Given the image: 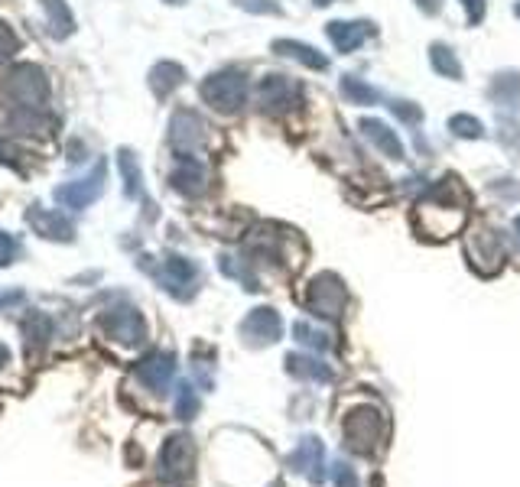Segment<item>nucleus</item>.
Wrapping results in <instances>:
<instances>
[{"label":"nucleus","mask_w":520,"mask_h":487,"mask_svg":"<svg viewBox=\"0 0 520 487\" xmlns=\"http://www.w3.org/2000/svg\"><path fill=\"white\" fill-rule=\"evenodd\" d=\"M462 7H465V17L472 26L485 20V0H462Z\"/></svg>","instance_id":"2f4dec72"},{"label":"nucleus","mask_w":520,"mask_h":487,"mask_svg":"<svg viewBox=\"0 0 520 487\" xmlns=\"http://www.w3.org/2000/svg\"><path fill=\"white\" fill-rule=\"evenodd\" d=\"M199 91H202V101L218 114H238L247 98V78L238 69H221L208 75Z\"/></svg>","instance_id":"7ed1b4c3"},{"label":"nucleus","mask_w":520,"mask_h":487,"mask_svg":"<svg viewBox=\"0 0 520 487\" xmlns=\"http://www.w3.org/2000/svg\"><path fill=\"white\" fill-rule=\"evenodd\" d=\"M361 130H364V137L371 140V147L374 150H381L387 160H403V143L397 137V130H390L384 121H361Z\"/></svg>","instance_id":"dca6fc26"},{"label":"nucleus","mask_w":520,"mask_h":487,"mask_svg":"<svg viewBox=\"0 0 520 487\" xmlns=\"http://www.w3.org/2000/svg\"><path fill=\"white\" fill-rule=\"evenodd\" d=\"M517 17H520V4H517Z\"/></svg>","instance_id":"4c0bfd02"},{"label":"nucleus","mask_w":520,"mask_h":487,"mask_svg":"<svg viewBox=\"0 0 520 487\" xmlns=\"http://www.w3.org/2000/svg\"><path fill=\"white\" fill-rule=\"evenodd\" d=\"M0 91H4V98L17 104L20 111H43V104H49V78L33 62L13 65L4 75Z\"/></svg>","instance_id":"f03ea898"},{"label":"nucleus","mask_w":520,"mask_h":487,"mask_svg":"<svg viewBox=\"0 0 520 487\" xmlns=\"http://www.w3.org/2000/svg\"><path fill=\"white\" fill-rule=\"evenodd\" d=\"M156 276H160V283L169 289V293L182 299V296H189V293H192L195 280H199V270H195V263H192V260L169 254V257L160 260V273H156Z\"/></svg>","instance_id":"9d476101"},{"label":"nucleus","mask_w":520,"mask_h":487,"mask_svg":"<svg viewBox=\"0 0 520 487\" xmlns=\"http://www.w3.org/2000/svg\"><path fill=\"white\" fill-rule=\"evenodd\" d=\"M49 338H52V322L46 319V315L43 312L26 315V319H23V341H26V345L43 348Z\"/></svg>","instance_id":"4be33fe9"},{"label":"nucleus","mask_w":520,"mask_h":487,"mask_svg":"<svg viewBox=\"0 0 520 487\" xmlns=\"http://www.w3.org/2000/svg\"><path fill=\"white\" fill-rule=\"evenodd\" d=\"M416 7H420L423 13H429V17H433V13L442 10V0H416Z\"/></svg>","instance_id":"72a5a7b5"},{"label":"nucleus","mask_w":520,"mask_h":487,"mask_svg":"<svg viewBox=\"0 0 520 487\" xmlns=\"http://www.w3.org/2000/svg\"><path fill=\"white\" fill-rule=\"evenodd\" d=\"M238 7L251 10V13H280V7L273 0H234Z\"/></svg>","instance_id":"7c9ffc66"},{"label":"nucleus","mask_w":520,"mask_h":487,"mask_svg":"<svg viewBox=\"0 0 520 487\" xmlns=\"http://www.w3.org/2000/svg\"><path fill=\"white\" fill-rule=\"evenodd\" d=\"M257 101L260 108L270 114H283L296 104V85L283 75H267L264 82L257 85Z\"/></svg>","instance_id":"9b49d317"},{"label":"nucleus","mask_w":520,"mask_h":487,"mask_svg":"<svg viewBox=\"0 0 520 487\" xmlns=\"http://www.w3.org/2000/svg\"><path fill=\"white\" fill-rule=\"evenodd\" d=\"M10 361V351H7V345H0V367H4Z\"/></svg>","instance_id":"f704fd0d"},{"label":"nucleus","mask_w":520,"mask_h":487,"mask_svg":"<svg viewBox=\"0 0 520 487\" xmlns=\"http://www.w3.org/2000/svg\"><path fill=\"white\" fill-rule=\"evenodd\" d=\"M173 371H176V364H173V354H150V358H143L137 364V380L140 384H147L153 393H166L169 387V380H173Z\"/></svg>","instance_id":"4468645a"},{"label":"nucleus","mask_w":520,"mask_h":487,"mask_svg":"<svg viewBox=\"0 0 520 487\" xmlns=\"http://www.w3.org/2000/svg\"><path fill=\"white\" fill-rule=\"evenodd\" d=\"M17 52H20V39H17V33H13L7 23H0V65L10 62L13 56H17Z\"/></svg>","instance_id":"a878e982"},{"label":"nucleus","mask_w":520,"mask_h":487,"mask_svg":"<svg viewBox=\"0 0 520 487\" xmlns=\"http://www.w3.org/2000/svg\"><path fill=\"white\" fill-rule=\"evenodd\" d=\"M17 156H20V150L13 147V143H7L4 137H0V163H4V166H20Z\"/></svg>","instance_id":"473e14b6"},{"label":"nucleus","mask_w":520,"mask_h":487,"mask_svg":"<svg viewBox=\"0 0 520 487\" xmlns=\"http://www.w3.org/2000/svg\"><path fill=\"white\" fill-rule=\"evenodd\" d=\"M309 309L316 315H325V319H335L338 312H342L345 306V286L335 280L332 273L319 276L316 283L309 286Z\"/></svg>","instance_id":"6e6552de"},{"label":"nucleus","mask_w":520,"mask_h":487,"mask_svg":"<svg viewBox=\"0 0 520 487\" xmlns=\"http://www.w3.org/2000/svg\"><path fill=\"white\" fill-rule=\"evenodd\" d=\"M429 62H433V69H436L439 75L455 78V82L462 78V65H459V59H455V52H452L449 46L436 43L433 49H429Z\"/></svg>","instance_id":"5701e85b"},{"label":"nucleus","mask_w":520,"mask_h":487,"mask_svg":"<svg viewBox=\"0 0 520 487\" xmlns=\"http://www.w3.org/2000/svg\"><path fill=\"white\" fill-rule=\"evenodd\" d=\"M192 442L186 436H173L163 445V455H160V475L166 481H176L182 475H189L192 468Z\"/></svg>","instance_id":"f8f14e48"},{"label":"nucleus","mask_w":520,"mask_h":487,"mask_svg":"<svg viewBox=\"0 0 520 487\" xmlns=\"http://www.w3.org/2000/svg\"><path fill=\"white\" fill-rule=\"evenodd\" d=\"M117 166H121V176H124V192L130 195V199H140L143 195V176H140L137 156L130 150H121L117 153Z\"/></svg>","instance_id":"412c9836"},{"label":"nucleus","mask_w":520,"mask_h":487,"mask_svg":"<svg viewBox=\"0 0 520 487\" xmlns=\"http://www.w3.org/2000/svg\"><path fill=\"white\" fill-rule=\"evenodd\" d=\"M273 52H277V56L303 62V65H309V69H316V72L329 69V59L319 56V52L312 46H306V43H293V39H277V43H273Z\"/></svg>","instance_id":"aec40b11"},{"label":"nucleus","mask_w":520,"mask_h":487,"mask_svg":"<svg viewBox=\"0 0 520 487\" xmlns=\"http://www.w3.org/2000/svg\"><path fill=\"white\" fill-rule=\"evenodd\" d=\"M390 111H394L403 124H416V121H420V117H423V111H420V108H413L410 101H390Z\"/></svg>","instance_id":"c85d7f7f"},{"label":"nucleus","mask_w":520,"mask_h":487,"mask_svg":"<svg viewBox=\"0 0 520 487\" xmlns=\"http://www.w3.org/2000/svg\"><path fill=\"white\" fill-rule=\"evenodd\" d=\"M23 302H26L23 289H0V312H7L13 306H23Z\"/></svg>","instance_id":"c756f323"},{"label":"nucleus","mask_w":520,"mask_h":487,"mask_svg":"<svg viewBox=\"0 0 520 487\" xmlns=\"http://www.w3.org/2000/svg\"><path fill=\"white\" fill-rule=\"evenodd\" d=\"M169 182H173L176 192L195 199V195H202L208 189V166L202 160H195L192 153H179V163L169 173Z\"/></svg>","instance_id":"1a4fd4ad"},{"label":"nucleus","mask_w":520,"mask_h":487,"mask_svg":"<svg viewBox=\"0 0 520 487\" xmlns=\"http://www.w3.org/2000/svg\"><path fill=\"white\" fill-rule=\"evenodd\" d=\"M182 82H186V69L179 62H156L150 69V91L160 101L173 95Z\"/></svg>","instance_id":"f3484780"},{"label":"nucleus","mask_w":520,"mask_h":487,"mask_svg":"<svg viewBox=\"0 0 520 487\" xmlns=\"http://www.w3.org/2000/svg\"><path fill=\"white\" fill-rule=\"evenodd\" d=\"M312 4H316V7H329V4H335V0H312Z\"/></svg>","instance_id":"c9c22d12"},{"label":"nucleus","mask_w":520,"mask_h":487,"mask_svg":"<svg viewBox=\"0 0 520 487\" xmlns=\"http://www.w3.org/2000/svg\"><path fill=\"white\" fill-rule=\"evenodd\" d=\"M468 254H472V263L478 270H481V260H491L494 270H498L504 263V247L498 241V234L488 231V228L472 231V238H468Z\"/></svg>","instance_id":"2eb2a0df"},{"label":"nucleus","mask_w":520,"mask_h":487,"mask_svg":"<svg viewBox=\"0 0 520 487\" xmlns=\"http://www.w3.org/2000/svg\"><path fill=\"white\" fill-rule=\"evenodd\" d=\"M104 179H108V163L98 160L95 166H91L88 176L72 179V182H65V186H59V189H56V202H59L62 208H72V212H82V208L95 205V202L101 199Z\"/></svg>","instance_id":"20e7f679"},{"label":"nucleus","mask_w":520,"mask_h":487,"mask_svg":"<svg viewBox=\"0 0 520 487\" xmlns=\"http://www.w3.org/2000/svg\"><path fill=\"white\" fill-rule=\"evenodd\" d=\"M98 328L108 338H114L117 345H140L143 335H147V325H143V315L134 306H121V309H108L101 312Z\"/></svg>","instance_id":"39448f33"},{"label":"nucleus","mask_w":520,"mask_h":487,"mask_svg":"<svg viewBox=\"0 0 520 487\" xmlns=\"http://www.w3.org/2000/svg\"><path fill=\"white\" fill-rule=\"evenodd\" d=\"M169 143L179 153H192L205 143V121L195 111H176L169 121Z\"/></svg>","instance_id":"0eeeda50"},{"label":"nucleus","mask_w":520,"mask_h":487,"mask_svg":"<svg viewBox=\"0 0 520 487\" xmlns=\"http://www.w3.org/2000/svg\"><path fill=\"white\" fill-rule=\"evenodd\" d=\"M416 225L426 238H449L465 225V192L459 179H442L416 205Z\"/></svg>","instance_id":"f257e3e1"},{"label":"nucleus","mask_w":520,"mask_h":487,"mask_svg":"<svg viewBox=\"0 0 520 487\" xmlns=\"http://www.w3.org/2000/svg\"><path fill=\"white\" fill-rule=\"evenodd\" d=\"M43 10H46V23H49L52 39H69L75 33V13L65 0H43Z\"/></svg>","instance_id":"6ab92c4d"},{"label":"nucleus","mask_w":520,"mask_h":487,"mask_svg":"<svg viewBox=\"0 0 520 487\" xmlns=\"http://www.w3.org/2000/svg\"><path fill=\"white\" fill-rule=\"evenodd\" d=\"M20 254V244L10 231H0V267H10Z\"/></svg>","instance_id":"cd10ccee"},{"label":"nucleus","mask_w":520,"mask_h":487,"mask_svg":"<svg viewBox=\"0 0 520 487\" xmlns=\"http://www.w3.org/2000/svg\"><path fill=\"white\" fill-rule=\"evenodd\" d=\"M449 130H452L455 137H465V140L481 137V124L475 121V117H468V114H455L452 121H449Z\"/></svg>","instance_id":"393cba45"},{"label":"nucleus","mask_w":520,"mask_h":487,"mask_svg":"<svg viewBox=\"0 0 520 487\" xmlns=\"http://www.w3.org/2000/svg\"><path fill=\"white\" fill-rule=\"evenodd\" d=\"M371 33H374L371 23H345V20H332V23H329V39H332V46H335L338 52L358 49Z\"/></svg>","instance_id":"a211bd4d"},{"label":"nucleus","mask_w":520,"mask_h":487,"mask_svg":"<svg viewBox=\"0 0 520 487\" xmlns=\"http://www.w3.org/2000/svg\"><path fill=\"white\" fill-rule=\"evenodd\" d=\"M166 4H173V7H179V4H186V0H166Z\"/></svg>","instance_id":"e433bc0d"},{"label":"nucleus","mask_w":520,"mask_h":487,"mask_svg":"<svg viewBox=\"0 0 520 487\" xmlns=\"http://www.w3.org/2000/svg\"><path fill=\"white\" fill-rule=\"evenodd\" d=\"M342 95L351 104H374L377 98H381L368 82H361V78H355V75H345L342 78Z\"/></svg>","instance_id":"b1692460"},{"label":"nucleus","mask_w":520,"mask_h":487,"mask_svg":"<svg viewBox=\"0 0 520 487\" xmlns=\"http://www.w3.org/2000/svg\"><path fill=\"white\" fill-rule=\"evenodd\" d=\"M176 410H179V416H182V419H192V416H195V410H199V400H195V393H192V387H189V384H182V387H179Z\"/></svg>","instance_id":"bb28decb"},{"label":"nucleus","mask_w":520,"mask_h":487,"mask_svg":"<svg viewBox=\"0 0 520 487\" xmlns=\"http://www.w3.org/2000/svg\"><path fill=\"white\" fill-rule=\"evenodd\" d=\"M23 221L33 228V234L46 241H59V244H69L75 238V225L72 218H65L62 212H52V208H43V205H26L23 212Z\"/></svg>","instance_id":"423d86ee"},{"label":"nucleus","mask_w":520,"mask_h":487,"mask_svg":"<svg viewBox=\"0 0 520 487\" xmlns=\"http://www.w3.org/2000/svg\"><path fill=\"white\" fill-rule=\"evenodd\" d=\"M280 332H283L280 315L273 309H254L241 325V335L251 341V345H270V341L280 338Z\"/></svg>","instance_id":"ddd939ff"}]
</instances>
